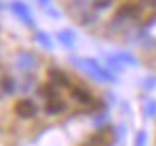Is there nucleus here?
<instances>
[{"label": "nucleus", "mask_w": 156, "mask_h": 146, "mask_svg": "<svg viewBox=\"0 0 156 146\" xmlns=\"http://www.w3.org/2000/svg\"><path fill=\"white\" fill-rule=\"evenodd\" d=\"M14 112L17 113V117H20V119L31 121V119H37V117H39L41 108H39V104H37L33 98H21V100L16 104Z\"/></svg>", "instance_id": "f257e3e1"}, {"label": "nucleus", "mask_w": 156, "mask_h": 146, "mask_svg": "<svg viewBox=\"0 0 156 146\" xmlns=\"http://www.w3.org/2000/svg\"><path fill=\"white\" fill-rule=\"evenodd\" d=\"M35 65H37V58L31 52H21L17 56V68L21 71H31V69H35Z\"/></svg>", "instance_id": "f03ea898"}, {"label": "nucleus", "mask_w": 156, "mask_h": 146, "mask_svg": "<svg viewBox=\"0 0 156 146\" xmlns=\"http://www.w3.org/2000/svg\"><path fill=\"white\" fill-rule=\"evenodd\" d=\"M116 58H118L122 64H129V65H137V64H139V60H137L133 54H129V52H122V54H118Z\"/></svg>", "instance_id": "7ed1b4c3"}, {"label": "nucleus", "mask_w": 156, "mask_h": 146, "mask_svg": "<svg viewBox=\"0 0 156 146\" xmlns=\"http://www.w3.org/2000/svg\"><path fill=\"white\" fill-rule=\"evenodd\" d=\"M145 112H147V117H156V100L154 98H148L145 102Z\"/></svg>", "instance_id": "20e7f679"}, {"label": "nucleus", "mask_w": 156, "mask_h": 146, "mask_svg": "<svg viewBox=\"0 0 156 146\" xmlns=\"http://www.w3.org/2000/svg\"><path fill=\"white\" fill-rule=\"evenodd\" d=\"M143 89L148 90V92H151V90H154V89H156V77H154V75H148V77L143 79Z\"/></svg>", "instance_id": "39448f33"}, {"label": "nucleus", "mask_w": 156, "mask_h": 146, "mask_svg": "<svg viewBox=\"0 0 156 146\" xmlns=\"http://www.w3.org/2000/svg\"><path fill=\"white\" fill-rule=\"evenodd\" d=\"M135 146H148V137L145 131H139L135 137Z\"/></svg>", "instance_id": "423d86ee"}, {"label": "nucleus", "mask_w": 156, "mask_h": 146, "mask_svg": "<svg viewBox=\"0 0 156 146\" xmlns=\"http://www.w3.org/2000/svg\"><path fill=\"white\" fill-rule=\"evenodd\" d=\"M69 36H71V35H69L68 31H64L62 35H60V39H62V42H66V44H68V46H69V44H71V42H73V39H69Z\"/></svg>", "instance_id": "0eeeda50"}]
</instances>
